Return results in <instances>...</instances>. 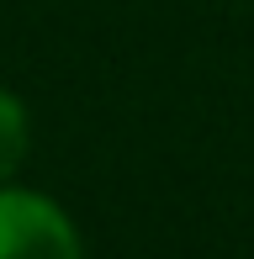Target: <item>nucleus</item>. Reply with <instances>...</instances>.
I'll return each mask as SVG.
<instances>
[{
	"instance_id": "obj_1",
	"label": "nucleus",
	"mask_w": 254,
	"mask_h": 259,
	"mask_svg": "<svg viewBox=\"0 0 254 259\" xmlns=\"http://www.w3.org/2000/svg\"><path fill=\"white\" fill-rule=\"evenodd\" d=\"M0 259H85V233L53 196L0 185Z\"/></svg>"
},
{
	"instance_id": "obj_2",
	"label": "nucleus",
	"mask_w": 254,
	"mask_h": 259,
	"mask_svg": "<svg viewBox=\"0 0 254 259\" xmlns=\"http://www.w3.org/2000/svg\"><path fill=\"white\" fill-rule=\"evenodd\" d=\"M32 154V111L11 85H0V185L16 180Z\"/></svg>"
}]
</instances>
